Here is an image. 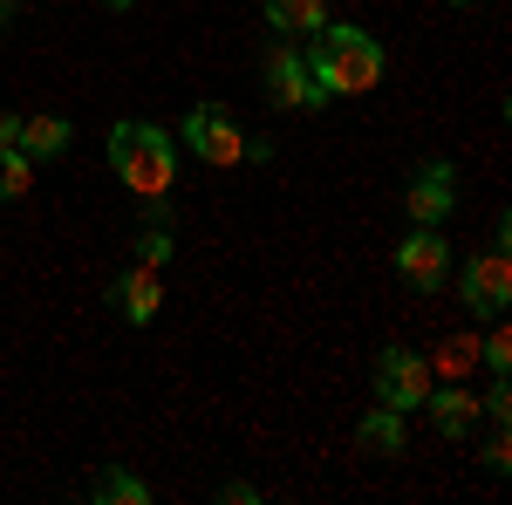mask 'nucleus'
<instances>
[{
  "instance_id": "f257e3e1",
  "label": "nucleus",
  "mask_w": 512,
  "mask_h": 505,
  "mask_svg": "<svg viewBox=\"0 0 512 505\" xmlns=\"http://www.w3.org/2000/svg\"><path fill=\"white\" fill-rule=\"evenodd\" d=\"M308 76L321 96H362L383 82V41L355 21H321L308 35Z\"/></svg>"
},
{
  "instance_id": "f03ea898",
  "label": "nucleus",
  "mask_w": 512,
  "mask_h": 505,
  "mask_svg": "<svg viewBox=\"0 0 512 505\" xmlns=\"http://www.w3.org/2000/svg\"><path fill=\"white\" fill-rule=\"evenodd\" d=\"M110 171H117L137 198L158 205V198L171 192V178H178V137H171L164 123H137V117L110 123Z\"/></svg>"
},
{
  "instance_id": "7ed1b4c3",
  "label": "nucleus",
  "mask_w": 512,
  "mask_h": 505,
  "mask_svg": "<svg viewBox=\"0 0 512 505\" xmlns=\"http://www.w3.org/2000/svg\"><path fill=\"white\" fill-rule=\"evenodd\" d=\"M178 151H192L212 171H233L239 157H246V130H239V117L226 103H192L185 123H178Z\"/></svg>"
},
{
  "instance_id": "20e7f679",
  "label": "nucleus",
  "mask_w": 512,
  "mask_h": 505,
  "mask_svg": "<svg viewBox=\"0 0 512 505\" xmlns=\"http://www.w3.org/2000/svg\"><path fill=\"white\" fill-rule=\"evenodd\" d=\"M369 383H376V403H390V410H403V417H410V410H424V396H431L437 369H431L417 349H383V355H376V376H369Z\"/></svg>"
},
{
  "instance_id": "39448f33",
  "label": "nucleus",
  "mask_w": 512,
  "mask_h": 505,
  "mask_svg": "<svg viewBox=\"0 0 512 505\" xmlns=\"http://www.w3.org/2000/svg\"><path fill=\"white\" fill-rule=\"evenodd\" d=\"M458 301L472 314H485V321H499L512 301V267H506V246L492 239L478 260H465V273H458Z\"/></svg>"
},
{
  "instance_id": "423d86ee",
  "label": "nucleus",
  "mask_w": 512,
  "mask_h": 505,
  "mask_svg": "<svg viewBox=\"0 0 512 505\" xmlns=\"http://www.w3.org/2000/svg\"><path fill=\"white\" fill-rule=\"evenodd\" d=\"M396 273H403V287L437 294L444 273H451V239H444V226H410V239L396 246Z\"/></svg>"
},
{
  "instance_id": "0eeeda50",
  "label": "nucleus",
  "mask_w": 512,
  "mask_h": 505,
  "mask_svg": "<svg viewBox=\"0 0 512 505\" xmlns=\"http://www.w3.org/2000/svg\"><path fill=\"white\" fill-rule=\"evenodd\" d=\"M410 226H444L451 212H458V164L451 157H431V164H417V178H410Z\"/></svg>"
},
{
  "instance_id": "6e6552de",
  "label": "nucleus",
  "mask_w": 512,
  "mask_h": 505,
  "mask_svg": "<svg viewBox=\"0 0 512 505\" xmlns=\"http://www.w3.org/2000/svg\"><path fill=\"white\" fill-rule=\"evenodd\" d=\"M267 96H274V110H321V103H335V96L315 89L308 55H294V48H274L267 55Z\"/></svg>"
},
{
  "instance_id": "1a4fd4ad",
  "label": "nucleus",
  "mask_w": 512,
  "mask_h": 505,
  "mask_svg": "<svg viewBox=\"0 0 512 505\" xmlns=\"http://www.w3.org/2000/svg\"><path fill=\"white\" fill-rule=\"evenodd\" d=\"M424 410H431L437 437H451V444H465V437H472V424H478V396L458 383V376H451V383H431Z\"/></svg>"
},
{
  "instance_id": "9d476101",
  "label": "nucleus",
  "mask_w": 512,
  "mask_h": 505,
  "mask_svg": "<svg viewBox=\"0 0 512 505\" xmlns=\"http://www.w3.org/2000/svg\"><path fill=\"white\" fill-rule=\"evenodd\" d=\"M110 301H117V314L130 321V328H151L164 308V287H158V267H130L117 273V287H110Z\"/></svg>"
},
{
  "instance_id": "9b49d317",
  "label": "nucleus",
  "mask_w": 512,
  "mask_h": 505,
  "mask_svg": "<svg viewBox=\"0 0 512 505\" xmlns=\"http://www.w3.org/2000/svg\"><path fill=\"white\" fill-rule=\"evenodd\" d=\"M355 444L369 451V458H403V410H390V403H376V410H362V424H355Z\"/></svg>"
},
{
  "instance_id": "f8f14e48",
  "label": "nucleus",
  "mask_w": 512,
  "mask_h": 505,
  "mask_svg": "<svg viewBox=\"0 0 512 505\" xmlns=\"http://www.w3.org/2000/svg\"><path fill=\"white\" fill-rule=\"evenodd\" d=\"M69 144H76V123L69 117H21V151L35 157V164L41 157H62Z\"/></svg>"
},
{
  "instance_id": "ddd939ff",
  "label": "nucleus",
  "mask_w": 512,
  "mask_h": 505,
  "mask_svg": "<svg viewBox=\"0 0 512 505\" xmlns=\"http://www.w3.org/2000/svg\"><path fill=\"white\" fill-rule=\"evenodd\" d=\"M328 21V0H267V28L274 35H315Z\"/></svg>"
},
{
  "instance_id": "4468645a",
  "label": "nucleus",
  "mask_w": 512,
  "mask_h": 505,
  "mask_svg": "<svg viewBox=\"0 0 512 505\" xmlns=\"http://www.w3.org/2000/svg\"><path fill=\"white\" fill-rule=\"evenodd\" d=\"M89 499H96V505H144V499H151V485L130 478L123 465H103L96 478H89Z\"/></svg>"
},
{
  "instance_id": "2eb2a0df",
  "label": "nucleus",
  "mask_w": 512,
  "mask_h": 505,
  "mask_svg": "<svg viewBox=\"0 0 512 505\" xmlns=\"http://www.w3.org/2000/svg\"><path fill=\"white\" fill-rule=\"evenodd\" d=\"M171 253H178V239H171V226H164V212H158V219L137 233V267H164Z\"/></svg>"
},
{
  "instance_id": "dca6fc26",
  "label": "nucleus",
  "mask_w": 512,
  "mask_h": 505,
  "mask_svg": "<svg viewBox=\"0 0 512 505\" xmlns=\"http://www.w3.org/2000/svg\"><path fill=\"white\" fill-rule=\"evenodd\" d=\"M28 185H35V157L21 151V144H14V151H0V198H21Z\"/></svg>"
},
{
  "instance_id": "f3484780",
  "label": "nucleus",
  "mask_w": 512,
  "mask_h": 505,
  "mask_svg": "<svg viewBox=\"0 0 512 505\" xmlns=\"http://www.w3.org/2000/svg\"><path fill=\"white\" fill-rule=\"evenodd\" d=\"M478 362H485L492 376H512V335H506V328H492V335L478 342Z\"/></svg>"
},
{
  "instance_id": "a211bd4d",
  "label": "nucleus",
  "mask_w": 512,
  "mask_h": 505,
  "mask_svg": "<svg viewBox=\"0 0 512 505\" xmlns=\"http://www.w3.org/2000/svg\"><path fill=\"white\" fill-rule=\"evenodd\" d=\"M472 362H478V342H472V335H458V342H444V355H437V369H444V376H465Z\"/></svg>"
},
{
  "instance_id": "6ab92c4d",
  "label": "nucleus",
  "mask_w": 512,
  "mask_h": 505,
  "mask_svg": "<svg viewBox=\"0 0 512 505\" xmlns=\"http://www.w3.org/2000/svg\"><path fill=\"white\" fill-rule=\"evenodd\" d=\"M478 410H485L492 424H512V389H506V376H492V389L478 396Z\"/></svg>"
},
{
  "instance_id": "aec40b11",
  "label": "nucleus",
  "mask_w": 512,
  "mask_h": 505,
  "mask_svg": "<svg viewBox=\"0 0 512 505\" xmlns=\"http://www.w3.org/2000/svg\"><path fill=\"white\" fill-rule=\"evenodd\" d=\"M478 458H485V471H492V478H506V471H512V444H506V424H499L492 437H485V451H478Z\"/></svg>"
},
{
  "instance_id": "412c9836",
  "label": "nucleus",
  "mask_w": 512,
  "mask_h": 505,
  "mask_svg": "<svg viewBox=\"0 0 512 505\" xmlns=\"http://www.w3.org/2000/svg\"><path fill=\"white\" fill-rule=\"evenodd\" d=\"M14 144H21V117H7V110H0V151H14Z\"/></svg>"
},
{
  "instance_id": "4be33fe9",
  "label": "nucleus",
  "mask_w": 512,
  "mask_h": 505,
  "mask_svg": "<svg viewBox=\"0 0 512 505\" xmlns=\"http://www.w3.org/2000/svg\"><path fill=\"white\" fill-rule=\"evenodd\" d=\"M7 21H14V0H0V28H7Z\"/></svg>"
},
{
  "instance_id": "5701e85b",
  "label": "nucleus",
  "mask_w": 512,
  "mask_h": 505,
  "mask_svg": "<svg viewBox=\"0 0 512 505\" xmlns=\"http://www.w3.org/2000/svg\"><path fill=\"white\" fill-rule=\"evenodd\" d=\"M103 7H110V14H123V7H137V0H103Z\"/></svg>"
},
{
  "instance_id": "b1692460",
  "label": "nucleus",
  "mask_w": 512,
  "mask_h": 505,
  "mask_svg": "<svg viewBox=\"0 0 512 505\" xmlns=\"http://www.w3.org/2000/svg\"><path fill=\"white\" fill-rule=\"evenodd\" d=\"M451 7H472V0H451Z\"/></svg>"
}]
</instances>
